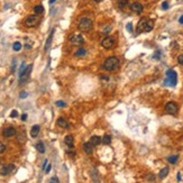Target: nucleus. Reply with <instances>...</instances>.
<instances>
[{
  "label": "nucleus",
  "instance_id": "nucleus-1",
  "mask_svg": "<svg viewBox=\"0 0 183 183\" xmlns=\"http://www.w3.org/2000/svg\"><path fill=\"white\" fill-rule=\"evenodd\" d=\"M154 28V20L149 18H143L137 24L138 33H149Z\"/></svg>",
  "mask_w": 183,
  "mask_h": 183
},
{
  "label": "nucleus",
  "instance_id": "nucleus-2",
  "mask_svg": "<svg viewBox=\"0 0 183 183\" xmlns=\"http://www.w3.org/2000/svg\"><path fill=\"white\" fill-rule=\"evenodd\" d=\"M119 64H120V61H119V58L117 56H110L105 61L102 68H103V70L111 72V71L117 70L119 68Z\"/></svg>",
  "mask_w": 183,
  "mask_h": 183
},
{
  "label": "nucleus",
  "instance_id": "nucleus-3",
  "mask_svg": "<svg viewBox=\"0 0 183 183\" xmlns=\"http://www.w3.org/2000/svg\"><path fill=\"white\" fill-rule=\"evenodd\" d=\"M178 83V74L174 70L166 71V79L164 81V86L167 87H175Z\"/></svg>",
  "mask_w": 183,
  "mask_h": 183
},
{
  "label": "nucleus",
  "instance_id": "nucleus-4",
  "mask_svg": "<svg viewBox=\"0 0 183 183\" xmlns=\"http://www.w3.org/2000/svg\"><path fill=\"white\" fill-rule=\"evenodd\" d=\"M78 27H79V29H80L81 32L88 33V32H90L92 28H93V23H92V20L90 18L84 17V18H81L79 20Z\"/></svg>",
  "mask_w": 183,
  "mask_h": 183
},
{
  "label": "nucleus",
  "instance_id": "nucleus-5",
  "mask_svg": "<svg viewBox=\"0 0 183 183\" xmlns=\"http://www.w3.org/2000/svg\"><path fill=\"white\" fill-rule=\"evenodd\" d=\"M32 69H33V65H32V64L27 65L26 69H25V71L19 75V83H20V84H25V83L27 82V80L29 79L30 72H32Z\"/></svg>",
  "mask_w": 183,
  "mask_h": 183
},
{
  "label": "nucleus",
  "instance_id": "nucleus-6",
  "mask_svg": "<svg viewBox=\"0 0 183 183\" xmlns=\"http://www.w3.org/2000/svg\"><path fill=\"white\" fill-rule=\"evenodd\" d=\"M101 46L103 47V48H106V50H110V48H112L113 46H115V44H116V40H115V38L111 36H107L105 37L102 40H101Z\"/></svg>",
  "mask_w": 183,
  "mask_h": 183
},
{
  "label": "nucleus",
  "instance_id": "nucleus-7",
  "mask_svg": "<svg viewBox=\"0 0 183 183\" xmlns=\"http://www.w3.org/2000/svg\"><path fill=\"white\" fill-rule=\"evenodd\" d=\"M70 43L74 46H81L84 43V38L80 34H73L70 36Z\"/></svg>",
  "mask_w": 183,
  "mask_h": 183
},
{
  "label": "nucleus",
  "instance_id": "nucleus-8",
  "mask_svg": "<svg viewBox=\"0 0 183 183\" xmlns=\"http://www.w3.org/2000/svg\"><path fill=\"white\" fill-rule=\"evenodd\" d=\"M165 111L167 113H170V115H176L178 111H179V107H178V105L175 102L170 101V102H167L165 105Z\"/></svg>",
  "mask_w": 183,
  "mask_h": 183
},
{
  "label": "nucleus",
  "instance_id": "nucleus-9",
  "mask_svg": "<svg viewBox=\"0 0 183 183\" xmlns=\"http://www.w3.org/2000/svg\"><path fill=\"white\" fill-rule=\"evenodd\" d=\"M38 23H39V18H38V16L36 15H32V16H28L26 20H25V25L27 26V27H35L38 25Z\"/></svg>",
  "mask_w": 183,
  "mask_h": 183
},
{
  "label": "nucleus",
  "instance_id": "nucleus-10",
  "mask_svg": "<svg viewBox=\"0 0 183 183\" xmlns=\"http://www.w3.org/2000/svg\"><path fill=\"white\" fill-rule=\"evenodd\" d=\"M14 170H15V165L14 164H7V165H5V166H2V167H1V170H0V174H1L2 176L9 175Z\"/></svg>",
  "mask_w": 183,
  "mask_h": 183
},
{
  "label": "nucleus",
  "instance_id": "nucleus-11",
  "mask_svg": "<svg viewBox=\"0 0 183 183\" xmlns=\"http://www.w3.org/2000/svg\"><path fill=\"white\" fill-rule=\"evenodd\" d=\"M129 8H130L131 11H134V13H136V14H142L143 10H144L143 5L139 3V2H133V3L129 6Z\"/></svg>",
  "mask_w": 183,
  "mask_h": 183
},
{
  "label": "nucleus",
  "instance_id": "nucleus-12",
  "mask_svg": "<svg viewBox=\"0 0 183 183\" xmlns=\"http://www.w3.org/2000/svg\"><path fill=\"white\" fill-rule=\"evenodd\" d=\"M56 124H57V126H60L61 128H64V129H70V124L63 118V117H60L58 119H57V121H56Z\"/></svg>",
  "mask_w": 183,
  "mask_h": 183
},
{
  "label": "nucleus",
  "instance_id": "nucleus-13",
  "mask_svg": "<svg viewBox=\"0 0 183 183\" xmlns=\"http://www.w3.org/2000/svg\"><path fill=\"white\" fill-rule=\"evenodd\" d=\"M2 134H3V136H5V137L9 138V137H13V136L16 134V129L14 128V127H7V128L3 129Z\"/></svg>",
  "mask_w": 183,
  "mask_h": 183
},
{
  "label": "nucleus",
  "instance_id": "nucleus-14",
  "mask_svg": "<svg viewBox=\"0 0 183 183\" xmlns=\"http://www.w3.org/2000/svg\"><path fill=\"white\" fill-rule=\"evenodd\" d=\"M39 130H40V126L39 125H34L30 129V136L33 138H36L38 136V134H39Z\"/></svg>",
  "mask_w": 183,
  "mask_h": 183
},
{
  "label": "nucleus",
  "instance_id": "nucleus-15",
  "mask_svg": "<svg viewBox=\"0 0 183 183\" xmlns=\"http://www.w3.org/2000/svg\"><path fill=\"white\" fill-rule=\"evenodd\" d=\"M73 142H74V138L72 135H66L64 137V143L70 147V148H73Z\"/></svg>",
  "mask_w": 183,
  "mask_h": 183
},
{
  "label": "nucleus",
  "instance_id": "nucleus-16",
  "mask_svg": "<svg viewBox=\"0 0 183 183\" xmlns=\"http://www.w3.org/2000/svg\"><path fill=\"white\" fill-rule=\"evenodd\" d=\"M83 149L88 155H91L93 153V146H92L91 143H84L83 144Z\"/></svg>",
  "mask_w": 183,
  "mask_h": 183
},
{
  "label": "nucleus",
  "instance_id": "nucleus-17",
  "mask_svg": "<svg viewBox=\"0 0 183 183\" xmlns=\"http://www.w3.org/2000/svg\"><path fill=\"white\" fill-rule=\"evenodd\" d=\"M90 143L92 144V146H98V145H100V143H101V138H100L99 136L94 135V136H92L91 137Z\"/></svg>",
  "mask_w": 183,
  "mask_h": 183
},
{
  "label": "nucleus",
  "instance_id": "nucleus-18",
  "mask_svg": "<svg viewBox=\"0 0 183 183\" xmlns=\"http://www.w3.org/2000/svg\"><path fill=\"white\" fill-rule=\"evenodd\" d=\"M87 50L86 48H79L75 53H74V56L75 57H84V56H87Z\"/></svg>",
  "mask_w": 183,
  "mask_h": 183
},
{
  "label": "nucleus",
  "instance_id": "nucleus-19",
  "mask_svg": "<svg viewBox=\"0 0 183 183\" xmlns=\"http://www.w3.org/2000/svg\"><path fill=\"white\" fill-rule=\"evenodd\" d=\"M168 171H170V168H168L167 166L163 167V168L160 171V174H158L160 179H164V178H166V176H167V174H168Z\"/></svg>",
  "mask_w": 183,
  "mask_h": 183
},
{
  "label": "nucleus",
  "instance_id": "nucleus-20",
  "mask_svg": "<svg viewBox=\"0 0 183 183\" xmlns=\"http://www.w3.org/2000/svg\"><path fill=\"white\" fill-rule=\"evenodd\" d=\"M53 34H54V30H52L51 35H50V36H48V38H47V42H46V44H45V52H47V51H48V48L51 47L52 39H53Z\"/></svg>",
  "mask_w": 183,
  "mask_h": 183
},
{
  "label": "nucleus",
  "instance_id": "nucleus-21",
  "mask_svg": "<svg viewBox=\"0 0 183 183\" xmlns=\"http://www.w3.org/2000/svg\"><path fill=\"white\" fill-rule=\"evenodd\" d=\"M167 161H168L171 164H176V162L179 161V155H172V156H168V157H167Z\"/></svg>",
  "mask_w": 183,
  "mask_h": 183
},
{
  "label": "nucleus",
  "instance_id": "nucleus-22",
  "mask_svg": "<svg viewBox=\"0 0 183 183\" xmlns=\"http://www.w3.org/2000/svg\"><path fill=\"white\" fill-rule=\"evenodd\" d=\"M34 11L36 15H42L44 13V7L42 5H38V6H35L34 7Z\"/></svg>",
  "mask_w": 183,
  "mask_h": 183
},
{
  "label": "nucleus",
  "instance_id": "nucleus-23",
  "mask_svg": "<svg viewBox=\"0 0 183 183\" xmlns=\"http://www.w3.org/2000/svg\"><path fill=\"white\" fill-rule=\"evenodd\" d=\"M128 6V0H118V7L119 9H125Z\"/></svg>",
  "mask_w": 183,
  "mask_h": 183
},
{
  "label": "nucleus",
  "instance_id": "nucleus-24",
  "mask_svg": "<svg viewBox=\"0 0 183 183\" xmlns=\"http://www.w3.org/2000/svg\"><path fill=\"white\" fill-rule=\"evenodd\" d=\"M36 149L39 152V153H45V146H44V144L42 143V142H38L36 144Z\"/></svg>",
  "mask_w": 183,
  "mask_h": 183
},
{
  "label": "nucleus",
  "instance_id": "nucleus-25",
  "mask_svg": "<svg viewBox=\"0 0 183 183\" xmlns=\"http://www.w3.org/2000/svg\"><path fill=\"white\" fill-rule=\"evenodd\" d=\"M101 142H102L105 145H109L110 143H111V136H110V135H105Z\"/></svg>",
  "mask_w": 183,
  "mask_h": 183
},
{
  "label": "nucleus",
  "instance_id": "nucleus-26",
  "mask_svg": "<svg viewBox=\"0 0 183 183\" xmlns=\"http://www.w3.org/2000/svg\"><path fill=\"white\" fill-rule=\"evenodd\" d=\"M13 48H14V51H16V52L20 51V50H21V44H20V42H15L14 45H13Z\"/></svg>",
  "mask_w": 183,
  "mask_h": 183
},
{
  "label": "nucleus",
  "instance_id": "nucleus-27",
  "mask_svg": "<svg viewBox=\"0 0 183 183\" xmlns=\"http://www.w3.org/2000/svg\"><path fill=\"white\" fill-rule=\"evenodd\" d=\"M17 141H18L19 143H24V142H25V133H21V134H18Z\"/></svg>",
  "mask_w": 183,
  "mask_h": 183
},
{
  "label": "nucleus",
  "instance_id": "nucleus-28",
  "mask_svg": "<svg viewBox=\"0 0 183 183\" xmlns=\"http://www.w3.org/2000/svg\"><path fill=\"white\" fill-rule=\"evenodd\" d=\"M17 116H18V111H17V110H13L11 113H10V117H11V118H16Z\"/></svg>",
  "mask_w": 183,
  "mask_h": 183
},
{
  "label": "nucleus",
  "instance_id": "nucleus-29",
  "mask_svg": "<svg viewBox=\"0 0 183 183\" xmlns=\"http://www.w3.org/2000/svg\"><path fill=\"white\" fill-rule=\"evenodd\" d=\"M5 151H6V146H5V144L0 142V154H2Z\"/></svg>",
  "mask_w": 183,
  "mask_h": 183
},
{
  "label": "nucleus",
  "instance_id": "nucleus-30",
  "mask_svg": "<svg viewBox=\"0 0 183 183\" xmlns=\"http://www.w3.org/2000/svg\"><path fill=\"white\" fill-rule=\"evenodd\" d=\"M50 183H60V180L57 179V176H53V178L50 180Z\"/></svg>",
  "mask_w": 183,
  "mask_h": 183
},
{
  "label": "nucleus",
  "instance_id": "nucleus-31",
  "mask_svg": "<svg viewBox=\"0 0 183 183\" xmlns=\"http://www.w3.org/2000/svg\"><path fill=\"white\" fill-rule=\"evenodd\" d=\"M178 62H179V64H180V65H183V54L178 56Z\"/></svg>",
  "mask_w": 183,
  "mask_h": 183
},
{
  "label": "nucleus",
  "instance_id": "nucleus-32",
  "mask_svg": "<svg viewBox=\"0 0 183 183\" xmlns=\"http://www.w3.org/2000/svg\"><path fill=\"white\" fill-rule=\"evenodd\" d=\"M56 106H57V107H65L66 103L63 102V101H56Z\"/></svg>",
  "mask_w": 183,
  "mask_h": 183
},
{
  "label": "nucleus",
  "instance_id": "nucleus-33",
  "mask_svg": "<svg viewBox=\"0 0 183 183\" xmlns=\"http://www.w3.org/2000/svg\"><path fill=\"white\" fill-rule=\"evenodd\" d=\"M25 69H26V65H25V63H23V64H21V66H20V70H19V75L25 71Z\"/></svg>",
  "mask_w": 183,
  "mask_h": 183
},
{
  "label": "nucleus",
  "instance_id": "nucleus-34",
  "mask_svg": "<svg viewBox=\"0 0 183 183\" xmlns=\"http://www.w3.org/2000/svg\"><path fill=\"white\" fill-rule=\"evenodd\" d=\"M51 170H52V164H47L46 168H45V173H50Z\"/></svg>",
  "mask_w": 183,
  "mask_h": 183
},
{
  "label": "nucleus",
  "instance_id": "nucleus-35",
  "mask_svg": "<svg viewBox=\"0 0 183 183\" xmlns=\"http://www.w3.org/2000/svg\"><path fill=\"white\" fill-rule=\"evenodd\" d=\"M167 8H168V2H167V1H164V2L162 3V9L166 10Z\"/></svg>",
  "mask_w": 183,
  "mask_h": 183
},
{
  "label": "nucleus",
  "instance_id": "nucleus-36",
  "mask_svg": "<svg viewBox=\"0 0 183 183\" xmlns=\"http://www.w3.org/2000/svg\"><path fill=\"white\" fill-rule=\"evenodd\" d=\"M147 180H148V181H152V182H153V181L155 180V176H154L153 174H149V175H147Z\"/></svg>",
  "mask_w": 183,
  "mask_h": 183
},
{
  "label": "nucleus",
  "instance_id": "nucleus-37",
  "mask_svg": "<svg viewBox=\"0 0 183 183\" xmlns=\"http://www.w3.org/2000/svg\"><path fill=\"white\" fill-rule=\"evenodd\" d=\"M126 27H127V30H128V32H133V25H131V23H128V24L126 25Z\"/></svg>",
  "mask_w": 183,
  "mask_h": 183
},
{
  "label": "nucleus",
  "instance_id": "nucleus-38",
  "mask_svg": "<svg viewBox=\"0 0 183 183\" xmlns=\"http://www.w3.org/2000/svg\"><path fill=\"white\" fill-rule=\"evenodd\" d=\"M28 94H27V92H25V91H23L21 93H20V98H26Z\"/></svg>",
  "mask_w": 183,
  "mask_h": 183
},
{
  "label": "nucleus",
  "instance_id": "nucleus-39",
  "mask_svg": "<svg viewBox=\"0 0 183 183\" xmlns=\"http://www.w3.org/2000/svg\"><path fill=\"white\" fill-rule=\"evenodd\" d=\"M21 120H23V121H26V120H27V115H26V113H24V115L21 116Z\"/></svg>",
  "mask_w": 183,
  "mask_h": 183
},
{
  "label": "nucleus",
  "instance_id": "nucleus-40",
  "mask_svg": "<svg viewBox=\"0 0 183 183\" xmlns=\"http://www.w3.org/2000/svg\"><path fill=\"white\" fill-rule=\"evenodd\" d=\"M47 164H48V161H47V160H45V161H44V164H43V170H45V168H46Z\"/></svg>",
  "mask_w": 183,
  "mask_h": 183
},
{
  "label": "nucleus",
  "instance_id": "nucleus-41",
  "mask_svg": "<svg viewBox=\"0 0 183 183\" xmlns=\"http://www.w3.org/2000/svg\"><path fill=\"white\" fill-rule=\"evenodd\" d=\"M179 23H180V24H183V15L180 17V19H179Z\"/></svg>",
  "mask_w": 183,
  "mask_h": 183
},
{
  "label": "nucleus",
  "instance_id": "nucleus-42",
  "mask_svg": "<svg viewBox=\"0 0 183 183\" xmlns=\"http://www.w3.org/2000/svg\"><path fill=\"white\" fill-rule=\"evenodd\" d=\"M178 180H179V181H181V174H180V173L178 174Z\"/></svg>",
  "mask_w": 183,
  "mask_h": 183
},
{
  "label": "nucleus",
  "instance_id": "nucleus-43",
  "mask_svg": "<svg viewBox=\"0 0 183 183\" xmlns=\"http://www.w3.org/2000/svg\"><path fill=\"white\" fill-rule=\"evenodd\" d=\"M69 155H70V156H72V157H73V156H74V152H70V153H69Z\"/></svg>",
  "mask_w": 183,
  "mask_h": 183
},
{
  "label": "nucleus",
  "instance_id": "nucleus-44",
  "mask_svg": "<svg viewBox=\"0 0 183 183\" xmlns=\"http://www.w3.org/2000/svg\"><path fill=\"white\" fill-rule=\"evenodd\" d=\"M93 1H94V2H101L102 0H93Z\"/></svg>",
  "mask_w": 183,
  "mask_h": 183
},
{
  "label": "nucleus",
  "instance_id": "nucleus-45",
  "mask_svg": "<svg viewBox=\"0 0 183 183\" xmlns=\"http://www.w3.org/2000/svg\"><path fill=\"white\" fill-rule=\"evenodd\" d=\"M55 0H50V3H54Z\"/></svg>",
  "mask_w": 183,
  "mask_h": 183
}]
</instances>
